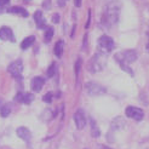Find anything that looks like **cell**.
Instances as JSON below:
<instances>
[{
	"mask_svg": "<svg viewBox=\"0 0 149 149\" xmlns=\"http://www.w3.org/2000/svg\"><path fill=\"white\" fill-rule=\"evenodd\" d=\"M120 9L121 4L118 1H111L109 3L106 9H104L103 16H102V23L106 27H111L114 26L119 21V15H120Z\"/></svg>",
	"mask_w": 149,
	"mask_h": 149,
	"instance_id": "obj_1",
	"label": "cell"
},
{
	"mask_svg": "<svg viewBox=\"0 0 149 149\" xmlns=\"http://www.w3.org/2000/svg\"><path fill=\"white\" fill-rule=\"evenodd\" d=\"M136 59H137V52L135 50H125L121 54L115 55V61L120 64V67L125 72L130 73V75H133V72L131 70V68L127 64L135 62Z\"/></svg>",
	"mask_w": 149,
	"mask_h": 149,
	"instance_id": "obj_2",
	"label": "cell"
},
{
	"mask_svg": "<svg viewBox=\"0 0 149 149\" xmlns=\"http://www.w3.org/2000/svg\"><path fill=\"white\" fill-rule=\"evenodd\" d=\"M104 64H106V55L102 54V52L96 54L88 63V70L91 73H98L103 69Z\"/></svg>",
	"mask_w": 149,
	"mask_h": 149,
	"instance_id": "obj_3",
	"label": "cell"
},
{
	"mask_svg": "<svg viewBox=\"0 0 149 149\" xmlns=\"http://www.w3.org/2000/svg\"><path fill=\"white\" fill-rule=\"evenodd\" d=\"M98 49L102 54H109L114 49V40L108 35H102L98 39Z\"/></svg>",
	"mask_w": 149,
	"mask_h": 149,
	"instance_id": "obj_4",
	"label": "cell"
},
{
	"mask_svg": "<svg viewBox=\"0 0 149 149\" xmlns=\"http://www.w3.org/2000/svg\"><path fill=\"white\" fill-rule=\"evenodd\" d=\"M7 70H9V73L11 74V75L15 78V79H22V72H23V63H22L21 59H16L15 62H12L9 68H7Z\"/></svg>",
	"mask_w": 149,
	"mask_h": 149,
	"instance_id": "obj_5",
	"label": "cell"
},
{
	"mask_svg": "<svg viewBox=\"0 0 149 149\" xmlns=\"http://www.w3.org/2000/svg\"><path fill=\"white\" fill-rule=\"evenodd\" d=\"M125 114L130 119H133V120H136V121H141L143 119V116H144V111L141 108L130 106V107H127L125 109Z\"/></svg>",
	"mask_w": 149,
	"mask_h": 149,
	"instance_id": "obj_6",
	"label": "cell"
},
{
	"mask_svg": "<svg viewBox=\"0 0 149 149\" xmlns=\"http://www.w3.org/2000/svg\"><path fill=\"white\" fill-rule=\"evenodd\" d=\"M86 91L91 96H98V95L106 93V88L97 83H87L86 84Z\"/></svg>",
	"mask_w": 149,
	"mask_h": 149,
	"instance_id": "obj_7",
	"label": "cell"
},
{
	"mask_svg": "<svg viewBox=\"0 0 149 149\" xmlns=\"http://www.w3.org/2000/svg\"><path fill=\"white\" fill-rule=\"evenodd\" d=\"M74 121H75V125L79 130H83L86 126V118H85L83 109H78L75 111V114H74Z\"/></svg>",
	"mask_w": 149,
	"mask_h": 149,
	"instance_id": "obj_8",
	"label": "cell"
},
{
	"mask_svg": "<svg viewBox=\"0 0 149 149\" xmlns=\"http://www.w3.org/2000/svg\"><path fill=\"white\" fill-rule=\"evenodd\" d=\"M0 39L1 40H9V41H15V35L10 27H1L0 28Z\"/></svg>",
	"mask_w": 149,
	"mask_h": 149,
	"instance_id": "obj_9",
	"label": "cell"
},
{
	"mask_svg": "<svg viewBox=\"0 0 149 149\" xmlns=\"http://www.w3.org/2000/svg\"><path fill=\"white\" fill-rule=\"evenodd\" d=\"M34 100V96L32 93H27V92H18L16 95V101L21 102V103H24V104H29L32 103Z\"/></svg>",
	"mask_w": 149,
	"mask_h": 149,
	"instance_id": "obj_10",
	"label": "cell"
},
{
	"mask_svg": "<svg viewBox=\"0 0 149 149\" xmlns=\"http://www.w3.org/2000/svg\"><path fill=\"white\" fill-rule=\"evenodd\" d=\"M16 133H17V136H18L21 139L26 141V142H29V141H31L32 133H31V131H29L27 127H24V126H21V127H18V129L16 130Z\"/></svg>",
	"mask_w": 149,
	"mask_h": 149,
	"instance_id": "obj_11",
	"label": "cell"
},
{
	"mask_svg": "<svg viewBox=\"0 0 149 149\" xmlns=\"http://www.w3.org/2000/svg\"><path fill=\"white\" fill-rule=\"evenodd\" d=\"M34 21L36 23V27L39 29H42V28H46V19L44 17V15L41 11H35L34 13Z\"/></svg>",
	"mask_w": 149,
	"mask_h": 149,
	"instance_id": "obj_12",
	"label": "cell"
},
{
	"mask_svg": "<svg viewBox=\"0 0 149 149\" xmlns=\"http://www.w3.org/2000/svg\"><path fill=\"white\" fill-rule=\"evenodd\" d=\"M44 84H45V79H44V78H41V77H35V78H33V80H32V90H33L34 92L41 91Z\"/></svg>",
	"mask_w": 149,
	"mask_h": 149,
	"instance_id": "obj_13",
	"label": "cell"
},
{
	"mask_svg": "<svg viewBox=\"0 0 149 149\" xmlns=\"http://www.w3.org/2000/svg\"><path fill=\"white\" fill-rule=\"evenodd\" d=\"M125 125H126V123H125L124 119L121 116H118L111 121V130H114V131L115 130H121Z\"/></svg>",
	"mask_w": 149,
	"mask_h": 149,
	"instance_id": "obj_14",
	"label": "cell"
},
{
	"mask_svg": "<svg viewBox=\"0 0 149 149\" xmlns=\"http://www.w3.org/2000/svg\"><path fill=\"white\" fill-rule=\"evenodd\" d=\"M7 12H10V13H17V15H19V16L28 17L27 10L23 9V7H21V6H12V7H10V9L7 10Z\"/></svg>",
	"mask_w": 149,
	"mask_h": 149,
	"instance_id": "obj_15",
	"label": "cell"
},
{
	"mask_svg": "<svg viewBox=\"0 0 149 149\" xmlns=\"http://www.w3.org/2000/svg\"><path fill=\"white\" fill-rule=\"evenodd\" d=\"M35 41V36L34 35H31V36H27V38L21 42V49L22 50H27L29 46L33 45V42Z\"/></svg>",
	"mask_w": 149,
	"mask_h": 149,
	"instance_id": "obj_16",
	"label": "cell"
},
{
	"mask_svg": "<svg viewBox=\"0 0 149 149\" xmlns=\"http://www.w3.org/2000/svg\"><path fill=\"white\" fill-rule=\"evenodd\" d=\"M63 47H64V41L63 40H58L55 45V49H54V52L57 57H61L63 55Z\"/></svg>",
	"mask_w": 149,
	"mask_h": 149,
	"instance_id": "obj_17",
	"label": "cell"
},
{
	"mask_svg": "<svg viewBox=\"0 0 149 149\" xmlns=\"http://www.w3.org/2000/svg\"><path fill=\"white\" fill-rule=\"evenodd\" d=\"M10 113H11V104L10 103L4 104V106L1 107V109H0V115H1L3 118H7L10 115Z\"/></svg>",
	"mask_w": 149,
	"mask_h": 149,
	"instance_id": "obj_18",
	"label": "cell"
},
{
	"mask_svg": "<svg viewBox=\"0 0 149 149\" xmlns=\"http://www.w3.org/2000/svg\"><path fill=\"white\" fill-rule=\"evenodd\" d=\"M52 36H54V28H52V27H46L45 34H44V40H45V42L51 41Z\"/></svg>",
	"mask_w": 149,
	"mask_h": 149,
	"instance_id": "obj_19",
	"label": "cell"
},
{
	"mask_svg": "<svg viewBox=\"0 0 149 149\" xmlns=\"http://www.w3.org/2000/svg\"><path fill=\"white\" fill-rule=\"evenodd\" d=\"M56 72H57V65H56V63H52L50 65V68L47 69V77L49 78H52L56 74Z\"/></svg>",
	"mask_w": 149,
	"mask_h": 149,
	"instance_id": "obj_20",
	"label": "cell"
},
{
	"mask_svg": "<svg viewBox=\"0 0 149 149\" xmlns=\"http://www.w3.org/2000/svg\"><path fill=\"white\" fill-rule=\"evenodd\" d=\"M91 127H92V136L93 137H98L100 136V133H101V131H100V129H97V126H96V123L93 121V120H91Z\"/></svg>",
	"mask_w": 149,
	"mask_h": 149,
	"instance_id": "obj_21",
	"label": "cell"
},
{
	"mask_svg": "<svg viewBox=\"0 0 149 149\" xmlns=\"http://www.w3.org/2000/svg\"><path fill=\"white\" fill-rule=\"evenodd\" d=\"M52 98H54V93H51V92H47L45 96H44V102H46V103H51L52 102Z\"/></svg>",
	"mask_w": 149,
	"mask_h": 149,
	"instance_id": "obj_22",
	"label": "cell"
},
{
	"mask_svg": "<svg viewBox=\"0 0 149 149\" xmlns=\"http://www.w3.org/2000/svg\"><path fill=\"white\" fill-rule=\"evenodd\" d=\"M81 65V59H78L75 63V77H77V83H78V78H79V69Z\"/></svg>",
	"mask_w": 149,
	"mask_h": 149,
	"instance_id": "obj_23",
	"label": "cell"
},
{
	"mask_svg": "<svg viewBox=\"0 0 149 149\" xmlns=\"http://www.w3.org/2000/svg\"><path fill=\"white\" fill-rule=\"evenodd\" d=\"M42 7H44V9H46V10H49L51 7V0H44Z\"/></svg>",
	"mask_w": 149,
	"mask_h": 149,
	"instance_id": "obj_24",
	"label": "cell"
},
{
	"mask_svg": "<svg viewBox=\"0 0 149 149\" xmlns=\"http://www.w3.org/2000/svg\"><path fill=\"white\" fill-rule=\"evenodd\" d=\"M90 22H91V11H88V17H87V22L85 24V28L87 29L88 27H90Z\"/></svg>",
	"mask_w": 149,
	"mask_h": 149,
	"instance_id": "obj_25",
	"label": "cell"
},
{
	"mask_svg": "<svg viewBox=\"0 0 149 149\" xmlns=\"http://www.w3.org/2000/svg\"><path fill=\"white\" fill-rule=\"evenodd\" d=\"M52 21H54V23H58V22H59V15L55 13L54 16H52Z\"/></svg>",
	"mask_w": 149,
	"mask_h": 149,
	"instance_id": "obj_26",
	"label": "cell"
},
{
	"mask_svg": "<svg viewBox=\"0 0 149 149\" xmlns=\"http://www.w3.org/2000/svg\"><path fill=\"white\" fill-rule=\"evenodd\" d=\"M9 1H10V0H0V6L7 5V4H9Z\"/></svg>",
	"mask_w": 149,
	"mask_h": 149,
	"instance_id": "obj_27",
	"label": "cell"
},
{
	"mask_svg": "<svg viewBox=\"0 0 149 149\" xmlns=\"http://www.w3.org/2000/svg\"><path fill=\"white\" fill-rule=\"evenodd\" d=\"M65 1H67V0H58V5L61 6V7H64V5H65Z\"/></svg>",
	"mask_w": 149,
	"mask_h": 149,
	"instance_id": "obj_28",
	"label": "cell"
},
{
	"mask_svg": "<svg viewBox=\"0 0 149 149\" xmlns=\"http://www.w3.org/2000/svg\"><path fill=\"white\" fill-rule=\"evenodd\" d=\"M81 1H83V0H74V4H75L77 7H80L81 6Z\"/></svg>",
	"mask_w": 149,
	"mask_h": 149,
	"instance_id": "obj_29",
	"label": "cell"
},
{
	"mask_svg": "<svg viewBox=\"0 0 149 149\" xmlns=\"http://www.w3.org/2000/svg\"><path fill=\"white\" fill-rule=\"evenodd\" d=\"M97 149H111L110 147H107V146H103V144H100L97 147Z\"/></svg>",
	"mask_w": 149,
	"mask_h": 149,
	"instance_id": "obj_30",
	"label": "cell"
},
{
	"mask_svg": "<svg viewBox=\"0 0 149 149\" xmlns=\"http://www.w3.org/2000/svg\"><path fill=\"white\" fill-rule=\"evenodd\" d=\"M147 51H148V52H149V42H148V44H147Z\"/></svg>",
	"mask_w": 149,
	"mask_h": 149,
	"instance_id": "obj_31",
	"label": "cell"
}]
</instances>
